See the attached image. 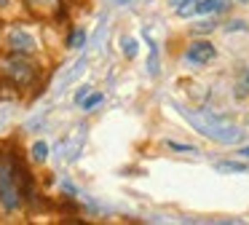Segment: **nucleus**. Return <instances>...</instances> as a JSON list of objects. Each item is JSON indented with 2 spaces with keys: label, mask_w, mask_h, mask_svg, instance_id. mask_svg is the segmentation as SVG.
<instances>
[{
  "label": "nucleus",
  "mask_w": 249,
  "mask_h": 225,
  "mask_svg": "<svg viewBox=\"0 0 249 225\" xmlns=\"http://www.w3.org/2000/svg\"><path fill=\"white\" fill-rule=\"evenodd\" d=\"M33 177L17 153H0V204L14 212L24 201H33Z\"/></svg>",
  "instance_id": "1"
},
{
  "label": "nucleus",
  "mask_w": 249,
  "mask_h": 225,
  "mask_svg": "<svg viewBox=\"0 0 249 225\" xmlns=\"http://www.w3.org/2000/svg\"><path fill=\"white\" fill-rule=\"evenodd\" d=\"M179 112H182V118L196 129V131L204 134V137H209L212 142H217V145H236L238 139L244 137V131L238 126H233V123L212 115L209 110H188V107H182Z\"/></svg>",
  "instance_id": "2"
},
{
  "label": "nucleus",
  "mask_w": 249,
  "mask_h": 225,
  "mask_svg": "<svg viewBox=\"0 0 249 225\" xmlns=\"http://www.w3.org/2000/svg\"><path fill=\"white\" fill-rule=\"evenodd\" d=\"M0 78L6 83L17 86V89H30L38 78V64L27 56V54L8 51L0 56Z\"/></svg>",
  "instance_id": "3"
},
{
  "label": "nucleus",
  "mask_w": 249,
  "mask_h": 225,
  "mask_svg": "<svg viewBox=\"0 0 249 225\" xmlns=\"http://www.w3.org/2000/svg\"><path fill=\"white\" fill-rule=\"evenodd\" d=\"M35 48H38V40H35L24 27H14V30H8V51L27 54V56H30Z\"/></svg>",
  "instance_id": "4"
},
{
  "label": "nucleus",
  "mask_w": 249,
  "mask_h": 225,
  "mask_svg": "<svg viewBox=\"0 0 249 225\" xmlns=\"http://www.w3.org/2000/svg\"><path fill=\"white\" fill-rule=\"evenodd\" d=\"M214 56H217V51L209 40H196V43H190L188 51H185V62H190V64H206Z\"/></svg>",
  "instance_id": "5"
},
{
  "label": "nucleus",
  "mask_w": 249,
  "mask_h": 225,
  "mask_svg": "<svg viewBox=\"0 0 249 225\" xmlns=\"http://www.w3.org/2000/svg\"><path fill=\"white\" fill-rule=\"evenodd\" d=\"M225 8H228V0H196L190 14H217V11H225Z\"/></svg>",
  "instance_id": "6"
},
{
  "label": "nucleus",
  "mask_w": 249,
  "mask_h": 225,
  "mask_svg": "<svg viewBox=\"0 0 249 225\" xmlns=\"http://www.w3.org/2000/svg\"><path fill=\"white\" fill-rule=\"evenodd\" d=\"M24 3L40 16H54L59 11V0H24Z\"/></svg>",
  "instance_id": "7"
},
{
  "label": "nucleus",
  "mask_w": 249,
  "mask_h": 225,
  "mask_svg": "<svg viewBox=\"0 0 249 225\" xmlns=\"http://www.w3.org/2000/svg\"><path fill=\"white\" fill-rule=\"evenodd\" d=\"M217 171H247V164H238V161H220Z\"/></svg>",
  "instance_id": "8"
},
{
  "label": "nucleus",
  "mask_w": 249,
  "mask_h": 225,
  "mask_svg": "<svg viewBox=\"0 0 249 225\" xmlns=\"http://www.w3.org/2000/svg\"><path fill=\"white\" fill-rule=\"evenodd\" d=\"M102 99H105V96L99 94V91H97V94H91V96H83V99H81V102H83V110L91 112L97 105H102Z\"/></svg>",
  "instance_id": "9"
},
{
  "label": "nucleus",
  "mask_w": 249,
  "mask_h": 225,
  "mask_svg": "<svg viewBox=\"0 0 249 225\" xmlns=\"http://www.w3.org/2000/svg\"><path fill=\"white\" fill-rule=\"evenodd\" d=\"M46 155H49V145H46V142H35L33 145V158L35 161H46Z\"/></svg>",
  "instance_id": "10"
},
{
  "label": "nucleus",
  "mask_w": 249,
  "mask_h": 225,
  "mask_svg": "<svg viewBox=\"0 0 249 225\" xmlns=\"http://www.w3.org/2000/svg\"><path fill=\"white\" fill-rule=\"evenodd\" d=\"M174 5H177V14L179 16H190V8H193L196 0H172Z\"/></svg>",
  "instance_id": "11"
},
{
  "label": "nucleus",
  "mask_w": 249,
  "mask_h": 225,
  "mask_svg": "<svg viewBox=\"0 0 249 225\" xmlns=\"http://www.w3.org/2000/svg\"><path fill=\"white\" fill-rule=\"evenodd\" d=\"M83 40H86V32H83V30H75V32L70 35V40H67V43H70V48H81Z\"/></svg>",
  "instance_id": "12"
},
{
  "label": "nucleus",
  "mask_w": 249,
  "mask_h": 225,
  "mask_svg": "<svg viewBox=\"0 0 249 225\" xmlns=\"http://www.w3.org/2000/svg\"><path fill=\"white\" fill-rule=\"evenodd\" d=\"M169 148L172 150H179V153H196L193 145H179V142H169Z\"/></svg>",
  "instance_id": "13"
},
{
  "label": "nucleus",
  "mask_w": 249,
  "mask_h": 225,
  "mask_svg": "<svg viewBox=\"0 0 249 225\" xmlns=\"http://www.w3.org/2000/svg\"><path fill=\"white\" fill-rule=\"evenodd\" d=\"M124 46H126V56H134V54H137V40L126 38V40H124Z\"/></svg>",
  "instance_id": "14"
},
{
  "label": "nucleus",
  "mask_w": 249,
  "mask_h": 225,
  "mask_svg": "<svg viewBox=\"0 0 249 225\" xmlns=\"http://www.w3.org/2000/svg\"><path fill=\"white\" fill-rule=\"evenodd\" d=\"M11 3H14V0H0V11H8V8H11Z\"/></svg>",
  "instance_id": "15"
},
{
  "label": "nucleus",
  "mask_w": 249,
  "mask_h": 225,
  "mask_svg": "<svg viewBox=\"0 0 249 225\" xmlns=\"http://www.w3.org/2000/svg\"><path fill=\"white\" fill-rule=\"evenodd\" d=\"M238 155H241V158H247V161H249V145H247V148H241V150H238Z\"/></svg>",
  "instance_id": "16"
},
{
  "label": "nucleus",
  "mask_w": 249,
  "mask_h": 225,
  "mask_svg": "<svg viewBox=\"0 0 249 225\" xmlns=\"http://www.w3.org/2000/svg\"><path fill=\"white\" fill-rule=\"evenodd\" d=\"M115 3H121V5H126V3H131V0H115Z\"/></svg>",
  "instance_id": "17"
},
{
  "label": "nucleus",
  "mask_w": 249,
  "mask_h": 225,
  "mask_svg": "<svg viewBox=\"0 0 249 225\" xmlns=\"http://www.w3.org/2000/svg\"><path fill=\"white\" fill-rule=\"evenodd\" d=\"M241 3H249V0H241Z\"/></svg>",
  "instance_id": "18"
},
{
  "label": "nucleus",
  "mask_w": 249,
  "mask_h": 225,
  "mask_svg": "<svg viewBox=\"0 0 249 225\" xmlns=\"http://www.w3.org/2000/svg\"><path fill=\"white\" fill-rule=\"evenodd\" d=\"M247 80H249V75H247Z\"/></svg>",
  "instance_id": "19"
}]
</instances>
